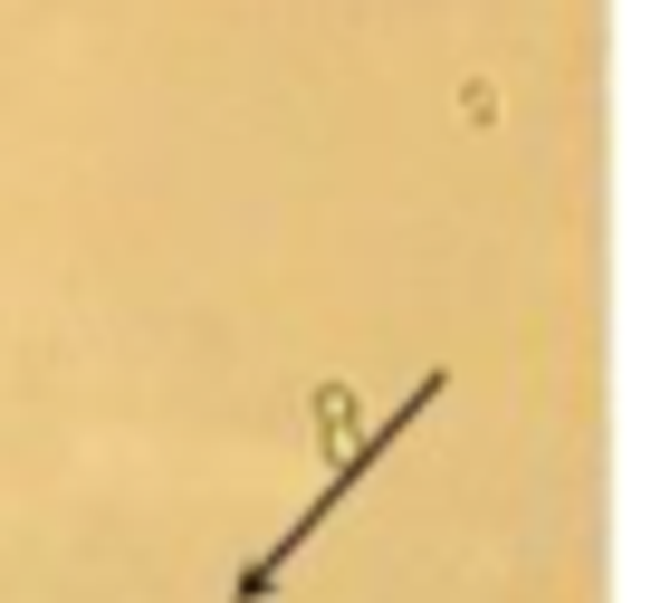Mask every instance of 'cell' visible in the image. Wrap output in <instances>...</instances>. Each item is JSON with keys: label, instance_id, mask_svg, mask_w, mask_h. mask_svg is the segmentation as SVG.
<instances>
[{"label": "cell", "instance_id": "6da1fadb", "mask_svg": "<svg viewBox=\"0 0 651 603\" xmlns=\"http://www.w3.org/2000/svg\"><path fill=\"white\" fill-rule=\"evenodd\" d=\"M432 393H441V374H422V393H403V412H393L384 432H364V451H355V459H345V469H336V480H326V488H316V498H307V517H297V527H288V536H278V546H268L259 565H249V575H240V603H259L268 584H278V565H288V555H297V546H307V536H316V527H326V517H336V507H345V488H355L364 469H374V459H384L393 441H403L412 422H422V412H432Z\"/></svg>", "mask_w": 651, "mask_h": 603}]
</instances>
